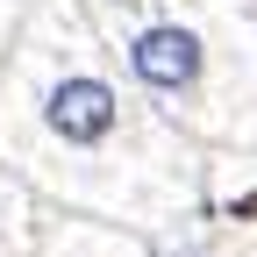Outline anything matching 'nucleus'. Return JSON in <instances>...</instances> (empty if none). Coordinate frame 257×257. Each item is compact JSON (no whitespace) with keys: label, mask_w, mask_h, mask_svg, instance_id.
Listing matches in <instances>:
<instances>
[{"label":"nucleus","mask_w":257,"mask_h":257,"mask_svg":"<svg viewBox=\"0 0 257 257\" xmlns=\"http://www.w3.org/2000/svg\"><path fill=\"white\" fill-rule=\"evenodd\" d=\"M121 121H128L121 86L107 72H93V64H64V72H50L36 86V128H43L57 150H72V157L107 150L121 136Z\"/></svg>","instance_id":"obj_1"},{"label":"nucleus","mask_w":257,"mask_h":257,"mask_svg":"<svg viewBox=\"0 0 257 257\" xmlns=\"http://www.w3.org/2000/svg\"><path fill=\"white\" fill-rule=\"evenodd\" d=\"M121 64H128V79H136L150 100H200L207 79H214V43H207V29H193L179 15H150L128 29V43H121Z\"/></svg>","instance_id":"obj_2"},{"label":"nucleus","mask_w":257,"mask_h":257,"mask_svg":"<svg viewBox=\"0 0 257 257\" xmlns=\"http://www.w3.org/2000/svg\"><path fill=\"white\" fill-rule=\"evenodd\" d=\"M100 8H121V15H136V8H143V0H100Z\"/></svg>","instance_id":"obj_3"},{"label":"nucleus","mask_w":257,"mask_h":257,"mask_svg":"<svg viewBox=\"0 0 257 257\" xmlns=\"http://www.w3.org/2000/svg\"><path fill=\"white\" fill-rule=\"evenodd\" d=\"M157 257H207V250H157Z\"/></svg>","instance_id":"obj_4"}]
</instances>
